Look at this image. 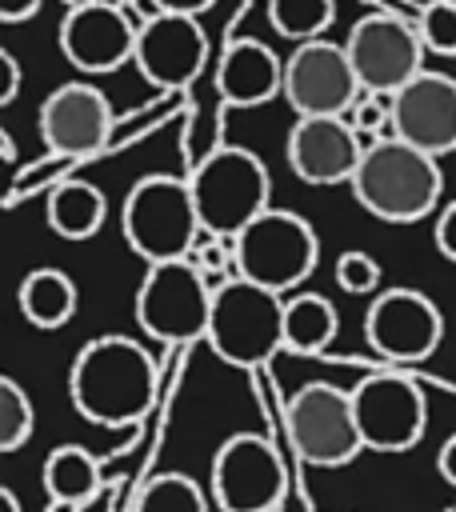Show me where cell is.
I'll list each match as a JSON object with an SVG mask.
<instances>
[{
    "label": "cell",
    "instance_id": "1",
    "mask_svg": "<svg viewBox=\"0 0 456 512\" xmlns=\"http://www.w3.org/2000/svg\"><path fill=\"white\" fill-rule=\"evenodd\" d=\"M72 408L100 428H132L156 400V360L132 336L88 340L68 368Z\"/></svg>",
    "mask_w": 456,
    "mask_h": 512
},
{
    "label": "cell",
    "instance_id": "2",
    "mask_svg": "<svg viewBox=\"0 0 456 512\" xmlns=\"http://www.w3.org/2000/svg\"><path fill=\"white\" fill-rule=\"evenodd\" d=\"M444 192L440 160L388 136L364 148L360 168L352 176V196L360 208L384 224H412L424 220Z\"/></svg>",
    "mask_w": 456,
    "mask_h": 512
},
{
    "label": "cell",
    "instance_id": "3",
    "mask_svg": "<svg viewBox=\"0 0 456 512\" xmlns=\"http://www.w3.org/2000/svg\"><path fill=\"white\" fill-rule=\"evenodd\" d=\"M120 232L148 268L168 260H188V252L204 236L188 176H168V172L140 176L124 196Z\"/></svg>",
    "mask_w": 456,
    "mask_h": 512
},
{
    "label": "cell",
    "instance_id": "4",
    "mask_svg": "<svg viewBox=\"0 0 456 512\" xmlns=\"http://www.w3.org/2000/svg\"><path fill=\"white\" fill-rule=\"evenodd\" d=\"M188 188L196 200L200 228L220 240H236L256 216L272 208V180L264 160L236 144H220L208 156H200V164L188 176Z\"/></svg>",
    "mask_w": 456,
    "mask_h": 512
},
{
    "label": "cell",
    "instance_id": "5",
    "mask_svg": "<svg viewBox=\"0 0 456 512\" xmlns=\"http://www.w3.org/2000/svg\"><path fill=\"white\" fill-rule=\"evenodd\" d=\"M204 344L232 368H264L284 348V296L232 276L212 292Z\"/></svg>",
    "mask_w": 456,
    "mask_h": 512
},
{
    "label": "cell",
    "instance_id": "6",
    "mask_svg": "<svg viewBox=\"0 0 456 512\" xmlns=\"http://www.w3.org/2000/svg\"><path fill=\"white\" fill-rule=\"evenodd\" d=\"M232 248H236V276L280 296L300 280H308V272L320 260V240L312 224L288 208H268L264 216H256L232 240Z\"/></svg>",
    "mask_w": 456,
    "mask_h": 512
},
{
    "label": "cell",
    "instance_id": "7",
    "mask_svg": "<svg viewBox=\"0 0 456 512\" xmlns=\"http://www.w3.org/2000/svg\"><path fill=\"white\" fill-rule=\"evenodd\" d=\"M284 428L296 456L312 468H344L364 452L352 412V392L324 380H312L292 392L284 408Z\"/></svg>",
    "mask_w": 456,
    "mask_h": 512
},
{
    "label": "cell",
    "instance_id": "8",
    "mask_svg": "<svg viewBox=\"0 0 456 512\" xmlns=\"http://www.w3.org/2000/svg\"><path fill=\"white\" fill-rule=\"evenodd\" d=\"M212 284L188 264H152L136 288V324L160 344H192L208 336Z\"/></svg>",
    "mask_w": 456,
    "mask_h": 512
},
{
    "label": "cell",
    "instance_id": "9",
    "mask_svg": "<svg viewBox=\"0 0 456 512\" xmlns=\"http://www.w3.org/2000/svg\"><path fill=\"white\" fill-rule=\"evenodd\" d=\"M352 412L360 440L372 452H408L424 440L428 428V400L420 384L400 368H380L356 380Z\"/></svg>",
    "mask_w": 456,
    "mask_h": 512
},
{
    "label": "cell",
    "instance_id": "10",
    "mask_svg": "<svg viewBox=\"0 0 456 512\" xmlns=\"http://www.w3.org/2000/svg\"><path fill=\"white\" fill-rule=\"evenodd\" d=\"M344 52L352 60V72L360 80L364 92L372 96H396L408 80H416L424 72V40L420 32L388 12H372L360 16L348 36H344Z\"/></svg>",
    "mask_w": 456,
    "mask_h": 512
},
{
    "label": "cell",
    "instance_id": "11",
    "mask_svg": "<svg viewBox=\"0 0 456 512\" xmlns=\"http://www.w3.org/2000/svg\"><path fill=\"white\" fill-rule=\"evenodd\" d=\"M364 340L396 368L424 364L444 340V312L416 288H384L364 312Z\"/></svg>",
    "mask_w": 456,
    "mask_h": 512
},
{
    "label": "cell",
    "instance_id": "12",
    "mask_svg": "<svg viewBox=\"0 0 456 512\" xmlns=\"http://www.w3.org/2000/svg\"><path fill=\"white\" fill-rule=\"evenodd\" d=\"M284 492V464L268 436L236 432L212 456L208 496L220 512H272Z\"/></svg>",
    "mask_w": 456,
    "mask_h": 512
},
{
    "label": "cell",
    "instance_id": "13",
    "mask_svg": "<svg viewBox=\"0 0 456 512\" xmlns=\"http://www.w3.org/2000/svg\"><path fill=\"white\" fill-rule=\"evenodd\" d=\"M360 92L344 44L308 40L284 60V100L296 116H348Z\"/></svg>",
    "mask_w": 456,
    "mask_h": 512
},
{
    "label": "cell",
    "instance_id": "14",
    "mask_svg": "<svg viewBox=\"0 0 456 512\" xmlns=\"http://www.w3.org/2000/svg\"><path fill=\"white\" fill-rule=\"evenodd\" d=\"M136 32L140 24H132L128 8H120L116 0L80 4L60 20V52L76 72L104 76L136 60Z\"/></svg>",
    "mask_w": 456,
    "mask_h": 512
},
{
    "label": "cell",
    "instance_id": "15",
    "mask_svg": "<svg viewBox=\"0 0 456 512\" xmlns=\"http://www.w3.org/2000/svg\"><path fill=\"white\" fill-rule=\"evenodd\" d=\"M112 104L108 96L88 84V80H72V84H60L44 96L40 104V140L48 152L56 156H92L108 144L112 136Z\"/></svg>",
    "mask_w": 456,
    "mask_h": 512
},
{
    "label": "cell",
    "instance_id": "16",
    "mask_svg": "<svg viewBox=\"0 0 456 512\" xmlns=\"http://www.w3.org/2000/svg\"><path fill=\"white\" fill-rule=\"evenodd\" d=\"M392 136L428 152V156H448L456 152V80L444 72H420L408 80L392 100Z\"/></svg>",
    "mask_w": 456,
    "mask_h": 512
},
{
    "label": "cell",
    "instance_id": "17",
    "mask_svg": "<svg viewBox=\"0 0 456 512\" xmlns=\"http://www.w3.org/2000/svg\"><path fill=\"white\" fill-rule=\"evenodd\" d=\"M208 64V36L196 16L156 12L136 32V68L156 88H188Z\"/></svg>",
    "mask_w": 456,
    "mask_h": 512
},
{
    "label": "cell",
    "instance_id": "18",
    "mask_svg": "<svg viewBox=\"0 0 456 512\" xmlns=\"http://www.w3.org/2000/svg\"><path fill=\"white\" fill-rule=\"evenodd\" d=\"M360 156L364 140L348 124V116H296V124L288 128V168L304 184H352Z\"/></svg>",
    "mask_w": 456,
    "mask_h": 512
},
{
    "label": "cell",
    "instance_id": "19",
    "mask_svg": "<svg viewBox=\"0 0 456 512\" xmlns=\"http://www.w3.org/2000/svg\"><path fill=\"white\" fill-rule=\"evenodd\" d=\"M216 92L232 108H256L284 96V60L260 40H232L216 60Z\"/></svg>",
    "mask_w": 456,
    "mask_h": 512
},
{
    "label": "cell",
    "instance_id": "20",
    "mask_svg": "<svg viewBox=\"0 0 456 512\" xmlns=\"http://www.w3.org/2000/svg\"><path fill=\"white\" fill-rule=\"evenodd\" d=\"M40 480H44L48 500H52L56 508H64V512H76L80 504H88V500L100 492V484H104L100 460H96L88 448H80V444H60V448H52V452L44 456Z\"/></svg>",
    "mask_w": 456,
    "mask_h": 512
},
{
    "label": "cell",
    "instance_id": "21",
    "mask_svg": "<svg viewBox=\"0 0 456 512\" xmlns=\"http://www.w3.org/2000/svg\"><path fill=\"white\" fill-rule=\"evenodd\" d=\"M44 216H48V228L56 236H64V240H92L104 228V220H108V200H104V192L92 180L72 176V180H60L48 192Z\"/></svg>",
    "mask_w": 456,
    "mask_h": 512
},
{
    "label": "cell",
    "instance_id": "22",
    "mask_svg": "<svg viewBox=\"0 0 456 512\" xmlns=\"http://www.w3.org/2000/svg\"><path fill=\"white\" fill-rule=\"evenodd\" d=\"M16 304L32 328L52 332L76 316V284L60 268H32L16 288Z\"/></svg>",
    "mask_w": 456,
    "mask_h": 512
},
{
    "label": "cell",
    "instance_id": "23",
    "mask_svg": "<svg viewBox=\"0 0 456 512\" xmlns=\"http://www.w3.org/2000/svg\"><path fill=\"white\" fill-rule=\"evenodd\" d=\"M336 308L316 292H296L284 300V348L300 356H316L336 336Z\"/></svg>",
    "mask_w": 456,
    "mask_h": 512
},
{
    "label": "cell",
    "instance_id": "24",
    "mask_svg": "<svg viewBox=\"0 0 456 512\" xmlns=\"http://www.w3.org/2000/svg\"><path fill=\"white\" fill-rule=\"evenodd\" d=\"M132 512H208V492L192 476L160 472L140 488Z\"/></svg>",
    "mask_w": 456,
    "mask_h": 512
},
{
    "label": "cell",
    "instance_id": "25",
    "mask_svg": "<svg viewBox=\"0 0 456 512\" xmlns=\"http://www.w3.org/2000/svg\"><path fill=\"white\" fill-rule=\"evenodd\" d=\"M332 12V0H268V24L292 44L320 40V32L332 24Z\"/></svg>",
    "mask_w": 456,
    "mask_h": 512
},
{
    "label": "cell",
    "instance_id": "26",
    "mask_svg": "<svg viewBox=\"0 0 456 512\" xmlns=\"http://www.w3.org/2000/svg\"><path fill=\"white\" fill-rule=\"evenodd\" d=\"M32 424H36V416H32L28 392L12 376H4L0 380V448L4 452H16L20 444H28Z\"/></svg>",
    "mask_w": 456,
    "mask_h": 512
},
{
    "label": "cell",
    "instance_id": "27",
    "mask_svg": "<svg viewBox=\"0 0 456 512\" xmlns=\"http://www.w3.org/2000/svg\"><path fill=\"white\" fill-rule=\"evenodd\" d=\"M416 32L424 40V52L436 56H456V4L452 0H428L420 8Z\"/></svg>",
    "mask_w": 456,
    "mask_h": 512
},
{
    "label": "cell",
    "instance_id": "28",
    "mask_svg": "<svg viewBox=\"0 0 456 512\" xmlns=\"http://www.w3.org/2000/svg\"><path fill=\"white\" fill-rule=\"evenodd\" d=\"M348 124L356 128V136L368 144L376 140H388L392 136V108H388V96H372V92H360V100L352 104L348 112Z\"/></svg>",
    "mask_w": 456,
    "mask_h": 512
},
{
    "label": "cell",
    "instance_id": "29",
    "mask_svg": "<svg viewBox=\"0 0 456 512\" xmlns=\"http://www.w3.org/2000/svg\"><path fill=\"white\" fill-rule=\"evenodd\" d=\"M336 284L344 292H352V296H368L380 284V264L368 252H344L336 260Z\"/></svg>",
    "mask_w": 456,
    "mask_h": 512
},
{
    "label": "cell",
    "instance_id": "30",
    "mask_svg": "<svg viewBox=\"0 0 456 512\" xmlns=\"http://www.w3.org/2000/svg\"><path fill=\"white\" fill-rule=\"evenodd\" d=\"M432 240H436V248H440V256L456 264V200L440 208V216H436V232H432Z\"/></svg>",
    "mask_w": 456,
    "mask_h": 512
},
{
    "label": "cell",
    "instance_id": "31",
    "mask_svg": "<svg viewBox=\"0 0 456 512\" xmlns=\"http://www.w3.org/2000/svg\"><path fill=\"white\" fill-rule=\"evenodd\" d=\"M0 68H4V88H0V104H12L16 100V92H20V64H16V56L4 48L0 52Z\"/></svg>",
    "mask_w": 456,
    "mask_h": 512
},
{
    "label": "cell",
    "instance_id": "32",
    "mask_svg": "<svg viewBox=\"0 0 456 512\" xmlns=\"http://www.w3.org/2000/svg\"><path fill=\"white\" fill-rule=\"evenodd\" d=\"M40 4L44 0H0V20L4 24H24V20H32L40 12Z\"/></svg>",
    "mask_w": 456,
    "mask_h": 512
},
{
    "label": "cell",
    "instance_id": "33",
    "mask_svg": "<svg viewBox=\"0 0 456 512\" xmlns=\"http://www.w3.org/2000/svg\"><path fill=\"white\" fill-rule=\"evenodd\" d=\"M436 472H440V480L448 484V488H456V432L440 444V456H436Z\"/></svg>",
    "mask_w": 456,
    "mask_h": 512
},
{
    "label": "cell",
    "instance_id": "34",
    "mask_svg": "<svg viewBox=\"0 0 456 512\" xmlns=\"http://www.w3.org/2000/svg\"><path fill=\"white\" fill-rule=\"evenodd\" d=\"M156 12H176V16H200L204 8H212L216 0H152Z\"/></svg>",
    "mask_w": 456,
    "mask_h": 512
},
{
    "label": "cell",
    "instance_id": "35",
    "mask_svg": "<svg viewBox=\"0 0 456 512\" xmlns=\"http://www.w3.org/2000/svg\"><path fill=\"white\" fill-rule=\"evenodd\" d=\"M0 512H20V500L12 488H0Z\"/></svg>",
    "mask_w": 456,
    "mask_h": 512
},
{
    "label": "cell",
    "instance_id": "36",
    "mask_svg": "<svg viewBox=\"0 0 456 512\" xmlns=\"http://www.w3.org/2000/svg\"><path fill=\"white\" fill-rule=\"evenodd\" d=\"M64 8H80V4H96V0H60Z\"/></svg>",
    "mask_w": 456,
    "mask_h": 512
},
{
    "label": "cell",
    "instance_id": "37",
    "mask_svg": "<svg viewBox=\"0 0 456 512\" xmlns=\"http://www.w3.org/2000/svg\"><path fill=\"white\" fill-rule=\"evenodd\" d=\"M444 512H456V504H448V508H444Z\"/></svg>",
    "mask_w": 456,
    "mask_h": 512
}]
</instances>
